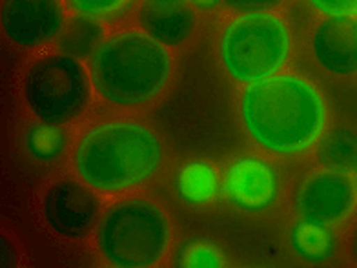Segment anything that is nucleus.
<instances>
[{
    "mask_svg": "<svg viewBox=\"0 0 357 268\" xmlns=\"http://www.w3.org/2000/svg\"><path fill=\"white\" fill-rule=\"evenodd\" d=\"M312 50L321 70L347 77L357 71V19L352 15L326 17L315 29Z\"/></svg>",
    "mask_w": 357,
    "mask_h": 268,
    "instance_id": "nucleus-12",
    "label": "nucleus"
},
{
    "mask_svg": "<svg viewBox=\"0 0 357 268\" xmlns=\"http://www.w3.org/2000/svg\"><path fill=\"white\" fill-rule=\"evenodd\" d=\"M64 28L59 0H4L2 29L8 40L20 47H37L55 38Z\"/></svg>",
    "mask_w": 357,
    "mask_h": 268,
    "instance_id": "nucleus-10",
    "label": "nucleus"
},
{
    "mask_svg": "<svg viewBox=\"0 0 357 268\" xmlns=\"http://www.w3.org/2000/svg\"><path fill=\"white\" fill-rule=\"evenodd\" d=\"M95 88L108 103L142 106L159 99L174 64L162 44L141 31L106 38L89 59Z\"/></svg>",
    "mask_w": 357,
    "mask_h": 268,
    "instance_id": "nucleus-4",
    "label": "nucleus"
},
{
    "mask_svg": "<svg viewBox=\"0 0 357 268\" xmlns=\"http://www.w3.org/2000/svg\"><path fill=\"white\" fill-rule=\"evenodd\" d=\"M210 26H201L174 62L166 89L148 113L159 139L183 157H225L243 144L234 94Z\"/></svg>",
    "mask_w": 357,
    "mask_h": 268,
    "instance_id": "nucleus-1",
    "label": "nucleus"
},
{
    "mask_svg": "<svg viewBox=\"0 0 357 268\" xmlns=\"http://www.w3.org/2000/svg\"><path fill=\"white\" fill-rule=\"evenodd\" d=\"M168 219L157 204L130 199L112 207L99 225V248L115 267H151L168 243Z\"/></svg>",
    "mask_w": 357,
    "mask_h": 268,
    "instance_id": "nucleus-6",
    "label": "nucleus"
},
{
    "mask_svg": "<svg viewBox=\"0 0 357 268\" xmlns=\"http://www.w3.org/2000/svg\"><path fill=\"white\" fill-rule=\"evenodd\" d=\"M356 190L347 174L323 172L312 175L297 192L296 208L303 217L324 225H337L352 212Z\"/></svg>",
    "mask_w": 357,
    "mask_h": 268,
    "instance_id": "nucleus-11",
    "label": "nucleus"
},
{
    "mask_svg": "<svg viewBox=\"0 0 357 268\" xmlns=\"http://www.w3.org/2000/svg\"><path fill=\"white\" fill-rule=\"evenodd\" d=\"M222 190L231 207L245 216H263L278 207L281 179L259 157H241L226 170Z\"/></svg>",
    "mask_w": 357,
    "mask_h": 268,
    "instance_id": "nucleus-8",
    "label": "nucleus"
},
{
    "mask_svg": "<svg viewBox=\"0 0 357 268\" xmlns=\"http://www.w3.org/2000/svg\"><path fill=\"white\" fill-rule=\"evenodd\" d=\"M323 15H354L357 13V0H308Z\"/></svg>",
    "mask_w": 357,
    "mask_h": 268,
    "instance_id": "nucleus-21",
    "label": "nucleus"
},
{
    "mask_svg": "<svg viewBox=\"0 0 357 268\" xmlns=\"http://www.w3.org/2000/svg\"><path fill=\"white\" fill-rule=\"evenodd\" d=\"M188 2L201 11H210L221 4V0H188Z\"/></svg>",
    "mask_w": 357,
    "mask_h": 268,
    "instance_id": "nucleus-23",
    "label": "nucleus"
},
{
    "mask_svg": "<svg viewBox=\"0 0 357 268\" xmlns=\"http://www.w3.org/2000/svg\"><path fill=\"white\" fill-rule=\"evenodd\" d=\"M43 212L55 234L66 239H82L99 219V201L82 184L61 181L47 188Z\"/></svg>",
    "mask_w": 357,
    "mask_h": 268,
    "instance_id": "nucleus-9",
    "label": "nucleus"
},
{
    "mask_svg": "<svg viewBox=\"0 0 357 268\" xmlns=\"http://www.w3.org/2000/svg\"><path fill=\"white\" fill-rule=\"evenodd\" d=\"M317 159L324 168L337 174H350L357 170V133L348 128H337L323 135Z\"/></svg>",
    "mask_w": 357,
    "mask_h": 268,
    "instance_id": "nucleus-18",
    "label": "nucleus"
},
{
    "mask_svg": "<svg viewBox=\"0 0 357 268\" xmlns=\"http://www.w3.org/2000/svg\"><path fill=\"white\" fill-rule=\"evenodd\" d=\"M162 141L150 126L115 121L93 126L79 141L77 172L91 188L117 193L135 188L159 172Z\"/></svg>",
    "mask_w": 357,
    "mask_h": 268,
    "instance_id": "nucleus-3",
    "label": "nucleus"
},
{
    "mask_svg": "<svg viewBox=\"0 0 357 268\" xmlns=\"http://www.w3.org/2000/svg\"><path fill=\"white\" fill-rule=\"evenodd\" d=\"M228 8L239 13H255V11H268L275 8L281 0H225Z\"/></svg>",
    "mask_w": 357,
    "mask_h": 268,
    "instance_id": "nucleus-22",
    "label": "nucleus"
},
{
    "mask_svg": "<svg viewBox=\"0 0 357 268\" xmlns=\"http://www.w3.org/2000/svg\"><path fill=\"white\" fill-rule=\"evenodd\" d=\"M290 52L288 26L268 11L241 13L226 24L217 44L226 73L245 84L279 73L290 59Z\"/></svg>",
    "mask_w": 357,
    "mask_h": 268,
    "instance_id": "nucleus-5",
    "label": "nucleus"
},
{
    "mask_svg": "<svg viewBox=\"0 0 357 268\" xmlns=\"http://www.w3.org/2000/svg\"><path fill=\"white\" fill-rule=\"evenodd\" d=\"M172 192L184 207L210 208L221 195L219 172L206 157H188L172 174Z\"/></svg>",
    "mask_w": 357,
    "mask_h": 268,
    "instance_id": "nucleus-14",
    "label": "nucleus"
},
{
    "mask_svg": "<svg viewBox=\"0 0 357 268\" xmlns=\"http://www.w3.org/2000/svg\"><path fill=\"white\" fill-rule=\"evenodd\" d=\"M70 10L86 19H102L117 13L128 4V0H66Z\"/></svg>",
    "mask_w": 357,
    "mask_h": 268,
    "instance_id": "nucleus-20",
    "label": "nucleus"
},
{
    "mask_svg": "<svg viewBox=\"0 0 357 268\" xmlns=\"http://www.w3.org/2000/svg\"><path fill=\"white\" fill-rule=\"evenodd\" d=\"M139 22L148 37L165 46H184L197 31V20L188 0H146Z\"/></svg>",
    "mask_w": 357,
    "mask_h": 268,
    "instance_id": "nucleus-13",
    "label": "nucleus"
},
{
    "mask_svg": "<svg viewBox=\"0 0 357 268\" xmlns=\"http://www.w3.org/2000/svg\"><path fill=\"white\" fill-rule=\"evenodd\" d=\"M326 113L319 89L291 73L252 82L241 97L246 132L275 156H299L314 146L324 133Z\"/></svg>",
    "mask_w": 357,
    "mask_h": 268,
    "instance_id": "nucleus-2",
    "label": "nucleus"
},
{
    "mask_svg": "<svg viewBox=\"0 0 357 268\" xmlns=\"http://www.w3.org/2000/svg\"><path fill=\"white\" fill-rule=\"evenodd\" d=\"M177 268H225L231 267V259L225 246L208 235H192L177 245L174 254Z\"/></svg>",
    "mask_w": 357,
    "mask_h": 268,
    "instance_id": "nucleus-17",
    "label": "nucleus"
},
{
    "mask_svg": "<svg viewBox=\"0 0 357 268\" xmlns=\"http://www.w3.org/2000/svg\"><path fill=\"white\" fill-rule=\"evenodd\" d=\"M102 43L104 28L93 19H86V17L71 19L55 37V44L61 55L71 57L77 61L91 59Z\"/></svg>",
    "mask_w": 357,
    "mask_h": 268,
    "instance_id": "nucleus-16",
    "label": "nucleus"
},
{
    "mask_svg": "<svg viewBox=\"0 0 357 268\" xmlns=\"http://www.w3.org/2000/svg\"><path fill=\"white\" fill-rule=\"evenodd\" d=\"M68 144V133L64 132L62 124H52L38 121L26 128L24 132V146L31 159L43 165H52Z\"/></svg>",
    "mask_w": 357,
    "mask_h": 268,
    "instance_id": "nucleus-19",
    "label": "nucleus"
},
{
    "mask_svg": "<svg viewBox=\"0 0 357 268\" xmlns=\"http://www.w3.org/2000/svg\"><path fill=\"white\" fill-rule=\"evenodd\" d=\"M350 252H352L354 259H357V230H356V235H354L352 245H350Z\"/></svg>",
    "mask_w": 357,
    "mask_h": 268,
    "instance_id": "nucleus-24",
    "label": "nucleus"
},
{
    "mask_svg": "<svg viewBox=\"0 0 357 268\" xmlns=\"http://www.w3.org/2000/svg\"><path fill=\"white\" fill-rule=\"evenodd\" d=\"M291 252L308 265H323L332 259L337 248L334 230L330 225L301 217L290 225L287 232Z\"/></svg>",
    "mask_w": 357,
    "mask_h": 268,
    "instance_id": "nucleus-15",
    "label": "nucleus"
},
{
    "mask_svg": "<svg viewBox=\"0 0 357 268\" xmlns=\"http://www.w3.org/2000/svg\"><path fill=\"white\" fill-rule=\"evenodd\" d=\"M89 79L80 61L50 55L35 62L24 80V97L38 121L66 124L89 103Z\"/></svg>",
    "mask_w": 357,
    "mask_h": 268,
    "instance_id": "nucleus-7",
    "label": "nucleus"
}]
</instances>
